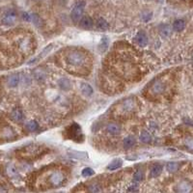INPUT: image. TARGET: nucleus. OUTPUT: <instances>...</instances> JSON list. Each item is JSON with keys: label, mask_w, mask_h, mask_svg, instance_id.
Returning a JSON list of instances; mask_svg holds the SVG:
<instances>
[{"label": "nucleus", "mask_w": 193, "mask_h": 193, "mask_svg": "<svg viewBox=\"0 0 193 193\" xmlns=\"http://www.w3.org/2000/svg\"><path fill=\"white\" fill-rule=\"evenodd\" d=\"M69 134H72L71 135V138L72 139H76L77 137H80L81 136V134H80V132H81V129H80V126L77 125L76 123H74L72 125L70 126V129H69Z\"/></svg>", "instance_id": "nucleus-7"}, {"label": "nucleus", "mask_w": 193, "mask_h": 193, "mask_svg": "<svg viewBox=\"0 0 193 193\" xmlns=\"http://www.w3.org/2000/svg\"><path fill=\"white\" fill-rule=\"evenodd\" d=\"M161 172H162V166L159 164H155L151 169V177L156 178L161 174Z\"/></svg>", "instance_id": "nucleus-18"}, {"label": "nucleus", "mask_w": 193, "mask_h": 193, "mask_svg": "<svg viewBox=\"0 0 193 193\" xmlns=\"http://www.w3.org/2000/svg\"><path fill=\"white\" fill-rule=\"evenodd\" d=\"M179 167H180V164L177 162H169L168 164L166 165V168L168 170V172L170 173H175L176 171L179 170Z\"/></svg>", "instance_id": "nucleus-23"}, {"label": "nucleus", "mask_w": 193, "mask_h": 193, "mask_svg": "<svg viewBox=\"0 0 193 193\" xmlns=\"http://www.w3.org/2000/svg\"><path fill=\"white\" fill-rule=\"evenodd\" d=\"M80 27L83 29H91L93 27V20L88 16L83 17L80 19Z\"/></svg>", "instance_id": "nucleus-10"}, {"label": "nucleus", "mask_w": 193, "mask_h": 193, "mask_svg": "<svg viewBox=\"0 0 193 193\" xmlns=\"http://www.w3.org/2000/svg\"><path fill=\"white\" fill-rule=\"evenodd\" d=\"M139 138H140L141 142H143V143H150L151 140H152L150 133L147 132H142Z\"/></svg>", "instance_id": "nucleus-26"}, {"label": "nucleus", "mask_w": 193, "mask_h": 193, "mask_svg": "<svg viewBox=\"0 0 193 193\" xmlns=\"http://www.w3.org/2000/svg\"><path fill=\"white\" fill-rule=\"evenodd\" d=\"M84 7H85L84 1H78L75 3V5L74 6L71 13V19L74 22H77V21L80 20L82 17L83 11H84Z\"/></svg>", "instance_id": "nucleus-2"}, {"label": "nucleus", "mask_w": 193, "mask_h": 193, "mask_svg": "<svg viewBox=\"0 0 193 193\" xmlns=\"http://www.w3.org/2000/svg\"><path fill=\"white\" fill-rule=\"evenodd\" d=\"M136 190H137V187H136V185H133V186L129 187V189H127V191H136Z\"/></svg>", "instance_id": "nucleus-36"}, {"label": "nucleus", "mask_w": 193, "mask_h": 193, "mask_svg": "<svg viewBox=\"0 0 193 193\" xmlns=\"http://www.w3.org/2000/svg\"><path fill=\"white\" fill-rule=\"evenodd\" d=\"M69 155L72 158L76 159H87L88 158V155L85 152H79V151H69Z\"/></svg>", "instance_id": "nucleus-12"}, {"label": "nucleus", "mask_w": 193, "mask_h": 193, "mask_svg": "<svg viewBox=\"0 0 193 193\" xmlns=\"http://www.w3.org/2000/svg\"><path fill=\"white\" fill-rule=\"evenodd\" d=\"M134 144H135V139H134V137L132 136L126 137L125 139H124V147L125 148H130V147H132Z\"/></svg>", "instance_id": "nucleus-24"}, {"label": "nucleus", "mask_w": 193, "mask_h": 193, "mask_svg": "<svg viewBox=\"0 0 193 193\" xmlns=\"http://www.w3.org/2000/svg\"><path fill=\"white\" fill-rule=\"evenodd\" d=\"M134 108H135V103L132 100H126L121 105V110L123 112H126V113L132 111Z\"/></svg>", "instance_id": "nucleus-8"}, {"label": "nucleus", "mask_w": 193, "mask_h": 193, "mask_svg": "<svg viewBox=\"0 0 193 193\" xmlns=\"http://www.w3.org/2000/svg\"><path fill=\"white\" fill-rule=\"evenodd\" d=\"M64 180H65V176L63 175V173L59 172V171H54L49 176V183L53 186H59V185L63 184Z\"/></svg>", "instance_id": "nucleus-3"}, {"label": "nucleus", "mask_w": 193, "mask_h": 193, "mask_svg": "<svg viewBox=\"0 0 193 193\" xmlns=\"http://www.w3.org/2000/svg\"><path fill=\"white\" fill-rule=\"evenodd\" d=\"M142 179H143V174H142L141 171H137V172L134 174V176H133L134 181H140Z\"/></svg>", "instance_id": "nucleus-32"}, {"label": "nucleus", "mask_w": 193, "mask_h": 193, "mask_svg": "<svg viewBox=\"0 0 193 193\" xmlns=\"http://www.w3.org/2000/svg\"><path fill=\"white\" fill-rule=\"evenodd\" d=\"M136 42L140 46H146L148 45V37H147V35L144 33V32H138L137 35H136Z\"/></svg>", "instance_id": "nucleus-9"}, {"label": "nucleus", "mask_w": 193, "mask_h": 193, "mask_svg": "<svg viewBox=\"0 0 193 193\" xmlns=\"http://www.w3.org/2000/svg\"><path fill=\"white\" fill-rule=\"evenodd\" d=\"M51 49H52V45H49V46H47L46 47V48L43 49V51H42L41 53H40V55H39V56H38L37 58H34V59H33V60H31L30 62H29L28 64H29V65H32V64H34V63H35V61H38V60L40 59V58H42V57H43V56H46V54L48 53V52H49V51H50V50H51Z\"/></svg>", "instance_id": "nucleus-17"}, {"label": "nucleus", "mask_w": 193, "mask_h": 193, "mask_svg": "<svg viewBox=\"0 0 193 193\" xmlns=\"http://www.w3.org/2000/svg\"><path fill=\"white\" fill-rule=\"evenodd\" d=\"M11 116H12V119L14 120L16 122H20L23 120V113L20 109H14Z\"/></svg>", "instance_id": "nucleus-16"}, {"label": "nucleus", "mask_w": 193, "mask_h": 193, "mask_svg": "<svg viewBox=\"0 0 193 193\" xmlns=\"http://www.w3.org/2000/svg\"><path fill=\"white\" fill-rule=\"evenodd\" d=\"M66 61L72 67H81L86 62V55L79 50H72L68 53Z\"/></svg>", "instance_id": "nucleus-1"}, {"label": "nucleus", "mask_w": 193, "mask_h": 193, "mask_svg": "<svg viewBox=\"0 0 193 193\" xmlns=\"http://www.w3.org/2000/svg\"><path fill=\"white\" fill-rule=\"evenodd\" d=\"M159 31H160V35H161L163 38H168L171 35V33H172L171 27L168 24H162L159 28Z\"/></svg>", "instance_id": "nucleus-14"}, {"label": "nucleus", "mask_w": 193, "mask_h": 193, "mask_svg": "<svg viewBox=\"0 0 193 193\" xmlns=\"http://www.w3.org/2000/svg\"><path fill=\"white\" fill-rule=\"evenodd\" d=\"M8 174L10 175L11 177L17 176V170H16V168H14V167L13 165L9 166V168H8Z\"/></svg>", "instance_id": "nucleus-34"}, {"label": "nucleus", "mask_w": 193, "mask_h": 193, "mask_svg": "<svg viewBox=\"0 0 193 193\" xmlns=\"http://www.w3.org/2000/svg\"><path fill=\"white\" fill-rule=\"evenodd\" d=\"M17 20V13L14 10H9L4 14L2 17V23L5 25H13Z\"/></svg>", "instance_id": "nucleus-4"}, {"label": "nucleus", "mask_w": 193, "mask_h": 193, "mask_svg": "<svg viewBox=\"0 0 193 193\" xmlns=\"http://www.w3.org/2000/svg\"><path fill=\"white\" fill-rule=\"evenodd\" d=\"M101 190H103V189H101L100 185L99 184H93L89 186V191L90 192L97 193V192H100Z\"/></svg>", "instance_id": "nucleus-30"}, {"label": "nucleus", "mask_w": 193, "mask_h": 193, "mask_svg": "<svg viewBox=\"0 0 193 193\" xmlns=\"http://www.w3.org/2000/svg\"><path fill=\"white\" fill-rule=\"evenodd\" d=\"M26 129L29 132H36L39 129V124L36 121H30L26 125Z\"/></svg>", "instance_id": "nucleus-28"}, {"label": "nucleus", "mask_w": 193, "mask_h": 193, "mask_svg": "<svg viewBox=\"0 0 193 193\" xmlns=\"http://www.w3.org/2000/svg\"><path fill=\"white\" fill-rule=\"evenodd\" d=\"M107 46H108V40H107V38H103V40L100 41V46H99L100 51V52H104L105 50L107 49Z\"/></svg>", "instance_id": "nucleus-29"}, {"label": "nucleus", "mask_w": 193, "mask_h": 193, "mask_svg": "<svg viewBox=\"0 0 193 193\" xmlns=\"http://www.w3.org/2000/svg\"><path fill=\"white\" fill-rule=\"evenodd\" d=\"M147 1H150V0H147Z\"/></svg>", "instance_id": "nucleus-37"}, {"label": "nucleus", "mask_w": 193, "mask_h": 193, "mask_svg": "<svg viewBox=\"0 0 193 193\" xmlns=\"http://www.w3.org/2000/svg\"><path fill=\"white\" fill-rule=\"evenodd\" d=\"M184 26H185V23H184V21L183 20H175V22H174V24H173L174 30L177 31V32L183 31L184 29Z\"/></svg>", "instance_id": "nucleus-20"}, {"label": "nucleus", "mask_w": 193, "mask_h": 193, "mask_svg": "<svg viewBox=\"0 0 193 193\" xmlns=\"http://www.w3.org/2000/svg\"><path fill=\"white\" fill-rule=\"evenodd\" d=\"M175 190L177 192L180 193H186V192H190L192 190V184L190 181H181V183L177 184Z\"/></svg>", "instance_id": "nucleus-5"}, {"label": "nucleus", "mask_w": 193, "mask_h": 193, "mask_svg": "<svg viewBox=\"0 0 193 193\" xmlns=\"http://www.w3.org/2000/svg\"><path fill=\"white\" fill-rule=\"evenodd\" d=\"M96 25H97V28L100 31H105V30H107V29H108L107 21L105 20L104 19H103V17H100V19L97 20Z\"/></svg>", "instance_id": "nucleus-15"}, {"label": "nucleus", "mask_w": 193, "mask_h": 193, "mask_svg": "<svg viewBox=\"0 0 193 193\" xmlns=\"http://www.w3.org/2000/svg\"><path fill=\"white\" fill-rule=\"evenodd\" d=\"M22 19L25 21H30L32 20L31 19V16L28 13H22Z\"/></svg>", "instance_id": "nucleus-35"}, {"label": "nucleus", "mask_w": 193, "mask_h": 193, "mask_svg": "<svg viewBox=\"0 0 193 193\" xmlns=\"http://www.w3.org/2000/svg\"><path fill=\"white\" fill-rule=\"evenodd\" d=\"M122 160L121 159H115V160H113L110 164L108 165V167L107 168L109 169V170H116V169H118V168H120V167L122 166Z\"/></svg>", "instance_id": "nucleus-25"}, {"label": "nucleus", "mask_w": 193, "mask_h": 193, "mask_svg": "<svg viewBox=\"0 0 193 193\" xmlns=\"http://www.w3.org/2000/svg\"><path fill=\"white\" fill-rule=\"evenodd\" d=\"M165 90V84L163 83L161 80H155L151 86V92L154 95H159L162 94Z\"/></svg>", "instance_id": "nucleus-6"}, {"label": "nucleus", "mask_w": 193, "mask_h": 193, "mask_svg": "<svg viewBox=\"0 0 193 193\" xmlns=\"http://www.w3.org/2000/svg\"><path fill=\"white\" fill-rule=\"evenodd\" d=\"M152 16H153V14L151 12H144L143 16H142V20L147 22V21H149L152 19Z\"/></svg>", "instance_id": "nucleus-33"}, {"label": "nucleus", "mask_w": 193, "mask_h": 193, "mask_svg": "<svg viewBox=\"0 0 193 193\" xmlns=\"http://www.w3.org/2000/svg\"><path fill=\"white\" fill-rule=\"evenodd\" d=\"M107 132L110 134H112V135H118L121 132V126L118 124L109 123L107 125Z\"/></svg>", "instance_id": "nucleus-11"}, {"label": "nucleus", "mask_w": 193, "mask_h": 193, "mask_svg": "<svg viewBox=\"0 0 193 193\" xmlns=\"http://www.w3.org/2000/svg\"><path fill=\"white\" fill-rule=\"evenodd\" d=\"M80 89H81L82 94L86 97H91L93 95V88L88 83H82L81 86H80Z\"/></svg>", "instance_id": "nucleus-13"}, {"label": "nucleus", "mask_w": 193, "mask_h": 193, "mask_svg": "<svg viewBox=\"0 0 193 193\" xmlns=\"http://www.w3.org/2000/svg\"><path fill=\"white\" fill-rule=\"evenodd\" d=\"M19 82H20V75L17 74H12L8 78V84L10 87H16L19 84Z\"/></svg>", "instance_id": "nucleus-19"}, {"label": "nucleus", "mask_w": 193, "mask_h": 193, "mask_svg": "<svg viewBox=\"0 0 193 193\" xmlns=\"http://www.w3.org/2000/svg\"><path fill=\"white\" fill-rule=\"evenodd\" d=\"M59 85L63 90H70L72 87V83L67 78H62L59 80Z\"/></svg>", "instance_id": "nucleus-22"}, {"label": "nucleus", "mask_w": 193, "mask_h": 193, "mask_svg": "<svg viewBox=\"0 0 193 193\" xmlns=\"http://www.w3.org/2000/svg\"><path fill=\"white\" fill-rule=\"evenodd\" d=\"M184 143V146L186 147L187 150L193 151V137H192V136L185 137Z\"/></svg>", "instance_id": "nucleus-27"}, {"label": "nucleus", "mask_w": 193, "mask_h": 193, "mask_svg": "<svg viewBox=\"0 0 193 193\" xmlns=\"http://www.w3.org/2000/svg\"><path fill=\"white\" fill-rule=\"evenodd\" d=\"M31 19L32 20H33V22H34V25L36 27H42L43 26V20L41 19V17L39 16V14H31Z\"/></svg>", "instance_id": "nucleus-21"}, {"label": "nucleus", "mask_w": 193, "mask_h": 193, "mask_svg": "<svg viewBox=\"0 0 193 193\" xmlns=\"http://www.w3.org/2000/svg\"><path fill=\"white\" fill-rule=\"evenodd\" d=\"M81 175L83 177H90V176H93L94 175V170L92 168H90V167H86L82 170L81 172Z\"/></svg>", "instance_id": "nucleus-31"}]
</instances>
